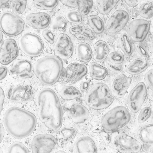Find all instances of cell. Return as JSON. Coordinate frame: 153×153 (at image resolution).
Masks as SVG:
<instances>
[{
	"label": "cell",
	"mask_w": 153,
	"mask_h": 153,
	"mask_svg": "<svg viewBox=\"0 0 153 153\" xmlns=\"http://www.w3.org/2000/svg\"><path fill=\"white\" fill-rule=\"evenodd\" d=\"M150 24L147 20L137 19L131 21L126 28L129 38L133 42H140L144 41L149 32Z\"/></svg>",
	"instance_id": "8"
},
{
	"label": "cell",
	"mask_w": 153,
	"mask_h": 153,
	"mask_svg": "<svg viewBox=\"0 0 153 153\" xmlns=\"http://www.w3.org/2000/svg\"><path fill=\"white\" fill-rule=\"evenodd\" d=\"M67 25L65 19L62 16H58L55 18L51 25V28L54 31L64 30Z\"/></svg>",
	"instance_id": "35"
},
{
	"label": "cell",
	"mask_w": 153,
	"mask_h": 153,
	"mask_svg": "<svg viewBox=\"0 0 153 153\" xmlns=\"http://www.w3.org/2000/svg\"><path fill=\"white\" fill-rule=\"evenodd\" d=\"M147 96V90L144 83L139 82L131 91L127 99L130 111L133 113L139 111Z\"/></svg>",
	"instance_id": "9"
},
{
	"label": "cell",
	"mask_w": 153,
	"mask_h": 153,
	"mask_svg": "<svg viewBox=\"0 0 153 153\" xmlns=\"http://www.w3.org/2000/svg\"><path fill=\"white\" fill-rule=\"evenodd\" d=\"M69 30L72 36L79 40L91 41L95 39V36L93 31L88 28L83 26H72Z\"/></svg>",
	"instance_id": "23"
},
{
	"label": "cell",
	"mask_w": 153,
	"mask_h": 153,
	"mask_svg": "<svg viewBox=\"0 0 153 153\" xmlns=\"http://www.w3.org/2000/svg\"><path fill=\"white\" fill-rule=\"evenodd\" d=\"M7 73V69L6 67H0V81L6 77Z\"/></svg>",
	"instance_id": "50"
},
{
	"label": "cell",
	"mask_w": 153,
	"mask_h": 153,
	"mask_svg": "<svg viewBox=\"0 0 153 153\" xmlns=\"http://www.w3.org/2000/svg\"><path fill=\"white\" fill-rule=\"evenodd\" d=\"M131 82V79L124 74H120L116 77L112 85V89L118 97H123L126 93Z\"/></svg>",
	"instance_id": "20"
},
{
	"label": "cell",
	"mask_w": 153,
	"mask_h": 153,
	"mask_svg": "<svg viewBox=\"0 0 153 153\" xmlns=\"http://www.w3.org/2000/svg\"><path fill=\"white\" fill-rule=\"evenodd\" d=\"M113 143L115 148L121 153H138L142 148L139 142L126 134L115 137Z\"/></svg>",
	"instance_id": "10"
},
{
	"label": "cell",
	"mask_w": 153,
	"mask_h": 153,
	"mask_svg": "<svg viewBox=\"0 0 153 153\" xmlns=\"http://www.w3.org/2000/svg\"><path fill=\"white\" fill-rule=\"evenodd\" d=\"M34 96V91L30 85H20L10 88L7 91L8 99L14 102H26L31 100Z\"/></svg>",
	"instance_id": "15"
},
{
	"label": "cell",
	"mask_w": 153,
	"mask_h": 153,
	"mask_svg": "<svg viewBox=\"0 0 153 153\" xmlns=\"http://www.w3.org/2000/svg\"><path fill=\"white\" fill-rule=\"evenodd\" d=\"M100 135L105 144L108 145L111 142V137L109 134L106 131H102L100 132Z\"/></svg>",
	"instance_id": "46"
},
{
	"label": "cell",
	"mask_w": 153,
	"mask_h": 153,
	"mask_svg": "<svg viewBox=\"0 0 153 153\" xmlns=\"http://www.w3.org/2000/svg\"><path fill=\"white\" fill-rule=\"evenodd\" d=\"M153 2L143 3L138 9V13L142 18L150 19L153 17Z\"/></svg>",
	"instance_id": "34"
},
{
	"label": "cell",
	"mask_w": 153,
	"mask_h": 153,
	"mask_svg": "<svg viewBox=\"0 0 153 153\" xmlns=\"http://www.w3.org/2000/svg\"><path fill=\"white\" fill-rule=\"evenodd\" d=\"M38 115L45 125L51 130L57 131L62 126L63 111L59 97L48 88L40 91L37 98Z\"/></svg>",
	"instance_id": "1"
},
{
	"label": "cell",
	"mask_w": 153,
	"mask_h": 153,
	"mask_svg": "<svg viewBox=\"0 0 153 153\" xmlns=\"http://www.w3.org/2000/svg\"><path fill=\"white\" fill-rule=\"evenodd\" d=\"M9 72L11 75L21 78L31 77L32 76V65L26 60H18L10 68Z\"/></svg>",
	"instance_id": "17"
},
{
	"label": "cell",
	"mask_w": 153,
	"mask_h": 153,
	"mask_svg": "<svg viewBox=\"0 0 153 153\" xmlns=\"http://www.w3.org/2000/svg\"><path fill=\"white\" fill-rule=\"evenodd\" d=\"M26 23L29 26L37 30L45 29L51 22L50 16L44 12L31 13L26 16Z\"/></svg>",
	"instance_id": "18"
},
{
	"label": "cell",
	"mask_w": 153,
	"mask_h": 153,
	"mask_svg": "<svg viewBox=\"0 0 153 153\" xmlns=\"http://www.w3.org/2000/svg\"><path fill=\"white\" fill-rule=\"evenodd\" d=\"M69 115L75 123L81 124L85 122L88 118V109L81 103H76L72 105L69 109Z\"/></svg>",
	"instance_id": "19"
},
{
	"label": "cell",
	"mask_w": 153,
	"mask_h": 153,
	"mask_svg": "<svg viewBox=\"0 0 153 153\" xmlns=\"http://www.w3.org/2000/svg\"><path fill=\"white\" fill-rule=\"evenodd\" d=\"M126 4L131 7H135L139 5L143 0H124Z\"/></svg>",
	"instance_id": "48"
},
{
	"label": "cell",
	"mask_w": 153,
	"mask_h": 153,
	"mask_svg": "<svg viewBox=\"0 0 153 153\" xmlns=\"http://www.w3.org/2000/svg\"><path fill=\"white\" fill-rule=\"evenodd\" d=\"M118 43L120 47L126 56L129 57L132 54V46L129 38L126 33H122L120 35Z\"/></svg>",
	"instance_id": "32"
},
{
	"label": "cell",
	"mask_w": 153,
	"mask_h": 153,
	"mask_svg": "<svg viewBox=\"0 0 153 153\" xmlns=\"http://www.w3.org/2000/svg\"><path fill=\"white\" fill-rule=\"evenodd\" d=\"M63 65L60 58L55 56H47L37 60L33 67L34 72L39 81L47 85L54 84L63 72Z\"/></svg>",
	"instance_id": "3"
},
{
	"label": "cell",
	"mask_w": 153,
	"mask_h": 153,
	"mask_svg": "<svg viewBox=\"0 0 153 153\" xmlns=\"http://www.w3.org/2000/svg\"><path fill=\"white\" fill-rule=\"evenodd\" d=\"M85 101L89 107L99 111L110 106L113 102L114 99L109 87L106 84L99 82L89 90Z\"/></svg>",
	"instance_id": "4"
},
{
	"label": "cell",
	"mask_w": 153,
	"mask_h": 153,
	"mask_svg": "<svg viewBox=\"0 0 153 153\" xmlns=\"http://www.w3.org/2000/svg\"><path fill=\"white\" fill-rule=\"evenodd\" d=\"M76 56L80 62L88 63L93 57V51L90 46L86 43H79L76 48Z\"/></svg>",
	"instance_id": "22"
},
{
	"label": "cell",
	"mask_w": 153,
	"mask_h": 153,
	"mask_svg": "<svg viewBox=\"0 0 153 153\" xmlns=\"http://www.w3.org/2000/svg\"><path fill=\"white\" fill-rule=\"evenodd\" d=\"M153 125L143 126L137 131V137L139 141L145 145H151L153 143Z\"/></svg>",
	"instance_id": "26"
},
{
	"label": "cell",
	"mask_w": 153,
	"mask_h": 153,
	"mask_svg": "<svg viewBox=\"0 0 153 153\" xmlns=\"http://www.w3.org/2000/svg\"><path fill=\"white\" fill-rule=\"evenodd\" d=\"M89 88V83L87 82H83L81 85L82 91H84L87 90Z\"/></svg>",
	"instance_id": "52"
},
{
	"label": "cell",
	"mask_w": 153,
	"mask_h": 153,
	"mask_svg": "<svg viewBox=\"0 0 153 153\" xmlns=\"http://www.w3.org/2000/svg\"><path fill=\"white\" fill-rule=\"evenodd\" d=\"M76 134V131L74 128H64L61 130L57 140L59 146L61 147L65 146L75 138Z\"/></svg>",
	"instance_id": "27"
},
{
	"label": "cell",
	"mask_w": 153,
	"mask_h": 153,
	"mask_svg": "<svg viewBox=\"0 0 153 153\" xmlns=\"http://www.w3.org/2000/svg\"><path fill=\"white\" fill-rule=\"evenodd\" d=\"M27 0H12L11 6L14 13L22 14L26 9Z\"/></svg>",
	"instance_id": "36"
},
{
	"label": "cell",
	"mask_w": 153,
	"mask_h": 153,
	"mask_svg": "<svg viewBox=\"0 0 153 153\" xmlns=\"http://www.w3.org/2000/svg\"><path fill=\"white\" fill-rule=\"evenodd\" d=\"M119 0H96L97 11L101 14L105 15L113 9Z\"/></svg>",
	"instance_id": "30"
},
{
	"label": "cell",
	"mask_w": 153,
	"mask_h": 153,
	"mask_svg": "<svg viewBox=\"0 0 153 153\" xmlns=\"http://www.w3.org/2000/svg\"><path fill=\"white\" fill-rule=\"evenodd\" d=\"M8 152L10 153H29V150L23 143L16 142L10 146L8 149Z\"/></svg>",
	"instance_id": "40"
},
{
	"label": "cell",
	"mask_w": 153,
	"mask_h": 153,
	"mask_svg": "<svg viewBox=\"0 0 153 153\" xmlns=\"http://www.w3.org/2000/svg\"><path fill=\"white\" fill-rule=\"evenodd\" d=\"M106 65L108 70L111 71L115 73H119L121 71V69L120 67L114 65L111 63H107Z\"/></svg>",
	"instance_id": "47"
},
{
	"label": "cell",
	"mask_w": 153,
	"mask_h": 153,
	"mask_svg": "<svg viewBox=\"0 0 153 153\" xmlns=\"http://www.w3.org/2000/svg\"><path fill=\"white\" fill-rule=\"evenodd\" d=\"M10 0H0V8L9 2Z\"/></svg>",
	"instance_id": "53"
},
{
	"label": "cell",
	"mask_w": 153,
	"mask_h": 153,
	"mask_svg": "<svg viewBox=\"0 0 153 153\" xmlns=\"http://www.w3.org/2000/svg\"><path fill=\"white\" fill-rule=\"evenodd\" d=\"M88 24L97 34H102L105 30V24L101 18L96 15H91L87 19Z\"/></svg>",
	"instance_id": "29"
},
{
	"label": "cell",
	"mask_w": 153,
	"mask_h": 153,
	"mask_svg": "<svg viewBox=\"0 0 153 153\" xmlns=\"http://www.w3.org/2000/svg\"><path fill=\"white\" fill-rule=\"evenodd\" d=\"M152 109L150 107H146L142 109L138 114L137 121L139 124H142L150 118L152 114Z\"/></svg>",
	"instance_id": "41"
},
{
	"label": "cell",
	"mask_w": 153,
	"mask_h": 153,
	"mask_svg": "<svg viewBox=\"0 0 153 153\" xmlns=\"http://www.w3.org/2000/svg\"><path fill=\"white\" fill-rule=\"evenodd\" d=\"M130 114L124 106L116 107L105 114L102 119V125L108 131L120 129L125 126L131 120Z\"/></svg>",
	"instance_id": "5"
},
{
	"label": "cell",
	"mask_w": 153,
	"mask_h": 153,
	"mask_svg": "<svg viewBox=\"0 0 153 153\" xmlns=\"http://www.w3.org/2000/svg\"><path fill=\"white\" fill-rule=\"evenodd\" d=\"M57 143V140L53 136L50 134H39L33 138L31 149L34 153H50Z\"/></svg>",
	"instance_id": "11"
},
{
	"label": "cell",
	"mask_w": 153,
	"mask_h": 153,
	"mask_svg": "<svg viewBox=\"0 0 153 153\" xmlns=\"http://www.w3.org/2000/svg\"><path fill=\"white\" fill-rule=\"evenodd\" d=\"M43 37L50 44H53L54 42L55 38L53 34L50 30H45L42 32Z\"/></svg>",
	"instance_id": "43"
},
{
	"label": "cell",
	"mask_w": 153,
	"mask_h": 153,
	"mask_svg": "<svg viewBox=\"0 0 153 153\" xmlns=\"http://www.w3.org/2000/svg\"><path fill=\"white\" fill-rule=\"evenodd\" d=\"M88 72V68L84 65L74 63L70 64L66 68L64 73V82L75 83L79 81Z\"/></svg>",
	"instance_id": "16"
},
{
	"label": "cell",
	"mask_w": 153,
	"mask_h": 153,
	"mask_svg": "<svg viewBox=\"0 0 153 153\" xmlns=\"http://www.w3.org/2000/svg\"><path fill=\"white\" fill-rule=\"evenodd\" d=\"M76 152L79 153H97V148L94 140L89 137L79 138L75 143Z\"/></svg>",
	"instance_id": "21"
},
{
	"label": "cell",
	"mask_w": 153,
	"mask_h": 153,
	"mask_svg": "<svg viewBox=\"0 0 153 153\" xmlns=\"http://www.w3.org/2000/svg\"><path fill=\"white\" fill-rule=\"evenodd\" d=\"M61 152H62V153H65L64 151H62V152H61V151H59V152H58V153H61Z\"/></svg>",
	"instance_id": "55"
},
{
	"label": "cell",
	"mask_w": 153,
	"mask_h": 153,
	"mask_svg": "<svg viewBox=\"0 0 153 153\" xmlns=\"http://www.w3.org/2000/svg\"><path fill=\"white\" fill-rule=\"evenodd\" d=\"M0 153H2V152L1 151V150H0Z\"/></svg>",
	"instance_id": "56"
},
{
	"label": "cell",
	"mask_w": 153,
	"mask_h": 153,
	"mask_svg": "<svg viewBox=\"0 0 153 153\" xmlns=\"http://www.w3.org/2000/svg\"><path fill=\"white\" fill-rule=\"evenodd\" d=\"M129 18V15L126 11L116 10L110 16L107 22V30L112 34L120 32L126 26Z\"/></svg>",
	"instance_id": "12"
},
{
	"label": "cell",
	"mask_w": 153,
	"mask_h": 153,
	"mask_svg": "<svg viewBox=\"0 0 153 153\" xmlns=\"http://www.w3.org/2000/svg\"><path fill=\"white\" fill-rule=\"evenodd\" d=\"M67 19L70 23L76 24H81L82 22V14L79 11L76 10H71L66 14Z\"/></svg>",
	"instance_id": "37"
},
{
	"label": "cell",
	"mask_w": 153,
	"mask_h": 153,
	"mask_svg": "<svg viewBox=\"0 0 153 153\" xmlns=\"http://www.w3.org/2000/svg\"><path fill=\"white\" fill-rule=\"evenodd\" d=\"M18 54L19 48L14 39L3 41L0 48V63L4 65H8L16 59Z\"/></svg>",
	"instance_id": "14"
},
{
	"label": "cell",
	"mask_w": 153,
	"mask_h": 153,
	"mask_svg": "<svg viewBox=\"0 0 153 153\" xmlns=\"http://www.w3.org/2000/svg\"><path fill=\"white\" fill-rule=\"evenodd\" d=\"M59 0H35L34 5L37 9L51 10L57 7Z\"/></svg>",
	"instance_id": "33"
},
{
	"label": "cell",
	"mask_w": 153,
	"mask_h": 153,
	"mask_svg": "<svg viewBox=\"0 0 153 153\" xmlns=\"http://www.w3.org/2000/svg\"><path fill=\"white\" fill-rule=\"evenodd\" d=\"M4 123L10 135L14 138L22 139L32 134L37 120L36 116L29 111L13 107L6 111Z\"/></svg>",
	"instance_id": "2"
},
{
	"label": "cell",
	"mask_w": 153,
	"mask_h": 153,
	"mask_svg": "<svg viewBox=\"0 0 153 153\" xmlns=\"http://www.w3.org/2000/svg\"><path fill=\"white\" fill-rule=\"evenodd\" d=\"M2 39H3V35H2V32L0 30V43L1 42Z\"/></svg>",
	"instance_id": "54"
},
{
	"label": "cell",
	"mask_w": 153,
	"mask_h": 153,
	"mask_svg": "<svg viewBox=\"0 0 153 153\" xmlns=\"http://www.w3.org/2000/svg\"><path fill=\"white\" fill-rule=\"evenodd\" d=\"M93 0H81L78 5L79 12L84 16L88 15L93 7Z\"/></svg>",
	"instance_id": "38"
},
{
	"label": "cell",
	"mask_w": 153,
	"mask_h": 153,
	"mask_svg": "<svg viewBox=\"0 0 153 153\" xmlns=\"http://www.w3.org/2000/svg\"><path fill=\"white\" fill-rule=\"evenodd\" d=\"M60 95L65 100H72L82 97L81 91L72 86H66L61 90Z\"/></svg>",
	"instance_id": "31"
},
{
	"label": "cell",
	"mask_w": 153,
	"mask_h": 153,
	"mask_svg": "<svg viewBox=\"0 0 153 153\" xmlns=\"http://www.w3.org/2000/svg\"><path fill=\"white\" fill-rule=\"evenodd\" d=\"M136 49L137 51V53L143 57L148 58L149 57V54L147 52H146V50L139 44H136L135 45Z\"/></svg>",
	"instance_id": "45"
},
{
	"label": "cell",
	"mask_w": 153,
	"mask_h": 153,
	"mask_svg": "<svg viewBox=\"0 0 153 153\" xmlns=\"http://www.w3.org/2000/svg\"><path fill=\"white\" fill-rule=\"evenodd\" d=\"M25 22L14 13L6 12L0 18V27L2 31L9 36L21 34L24 30Z\"/></svg>",
	"instance_id": "6"
},
{
	"label": "cell",
	"mask_w": 153,
	"mask_h": 153,
	"mask_svg": "<svg viewBox=\"0 0 153 153\" xmlns=\"http://www.w3.org/2000/svg\"><path fill=\"white\" fill-rule=\"evenodd\" d=\"M63 5L70 7H77L79 5L78 0H59Z\"/></svg>",
	"instance_id": "44"
},
{
	"label": "cell",
	"mask_w": 153,
	"mask_h": 153,
	"mask_svg": "<svg viewBox=\"0 0 153 153\" xmlns=\"http://www.w3.org/2000/svg\"><path fill=\"white\" fill-rule=\"evenodd\" d=\"M89 71L91 77L99 81L105 78L108 73L107 69L105 67L95 62L90 65Z\"/></svg>",
	"instance_id": "28"
},
{
	"label": "cell",
	"mask_w": 153,
	"mask_h": 153,
	"mask_svg": "<svg viewBox=\"0 0 153 153\" xmlns=\"http://www.w3.org/2000/svg\"><path fill=\"white\" fill-rule=\"evenodd\" d=\"M94 59L97 62H101L106 59L108 55V47L106 42L102 40H99L94 45Z\"/></svg>",
	"instance_id": "25"
},
{
	"label": "cell",
	"mask_w": 153,
	"mask_h": 153,
	"mask_svg": "<svg viewBox=\"0 0 153 153\" xmlns=\"http://www.w3.org/2000/svg\"><path fill=\"white\" fill-rule=\"evenodd\" d=\"M108 61L110 63L113 64H120L123 62V54L119 51H114L108 55Z\"/></svg>",
	"instance_id": "39"
},
{
	"label": "cell",
	"mask_w": 153,
	"mask_h": 153,
	"mask_svg": "<svg viewBox=\"0 0 153 153\" xmlns=\"http://www.w3.org/2000/svg\"><path fill=\"white\" fill-rule=\"evenodd\" d=\"M19 46L23 53L30 57L39 56L44 49L42 39L31 32H26L22 35L19 40Z\"/></svg>",
	"instance_id": "7"
},
{
	"label": "cell",
	"mask_w": 153,
	"mask_h": 153,
	"mask_svg": "<svg viewBox=\"0 0 153 153\" xmlns=\"http://www.w3.org/2000/svg\"><path fill=\"white\" fill-rule=\"evenodd\" d=\"M74 51V45L68 35L64 33L60 34L56 41L54 51L57 57L63 59H70Z\"/></svg>",
	"instance_id": "13"
},
{
	"label": "cell",
	"mask_w": 153,
	"mask_h": 153,
	"mask_svg": "<svg viewBox=\"0 0 153 153\" xmlns=\"http://www.w3.org/2000/svg\"><path fill=\"white\" fill-rule=\"evenodd\" d=\"M5 132H4V128L2 124L0 123V143L2 142L4 138Z\"/></svg>",
	"instance_id": "51"
},
{
	"label": "cell",
	"mask_w": 153,
	"mask_h": 153,
	"mask_svg": "<svg viewBox=\"0 0 153 153\" xmlns=\"http://www.w3.org/2000/svg\"><path fill=\"white\" fill-rule=\"evenodd\" d=\"M5 99V94L4 91L0 87V114H1Z\"/></svg>",
	"instance_id": "49"
},
{
	"label": "cell",
	"mask_w": 153,
	"mask_h": 153,
	"mask_svg": "<svg viewBox=\"0 0 153 153\" xmlns=\"http://www.w3.org/2000/svg\"><path fill=\"white\" fill-rule=\"evenodd\" d=\"M145 81L149 88L153 90V69L149 70L145 75Z\"/></svg>",
	"instance_id": "42"
},
{
	"label": "cell",
	"mask_w": 153,
	"mask_h": 153,
	"mask_svg": "<svg viewBox=\"0 0 153 153\" xmlns=\"http://www.w3.org/2000/svg\"><path fill=\"white\" fill-rule=\"evenodd\" d=\"M149 64L146 59H137L129 65L126 69V72L131 75H137L143 72L148 68Z\"/></svg>",
	"instance_id": "24"
}]
</instances>
